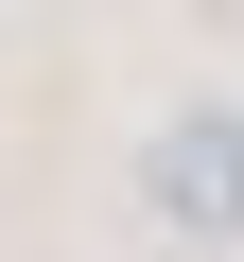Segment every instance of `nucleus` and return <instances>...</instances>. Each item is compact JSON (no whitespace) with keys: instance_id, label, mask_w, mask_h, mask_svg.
Instances as JSON below:
<instances>
[{"instance_id":"nucleus-1","label":"nucleus","mask_w":244,"mask_h":262,"mask_svg":"<svg viewBox=\"0 0 244 262\" xmlns=\"http://www.w3.org/2000/svg\"><path fill=\"white\" fill-rule=\"evenodd\" d=\"M140 210H157L175 245H227V227H244V105H175V122H157Z\"/></svg>"}]
</instances>
